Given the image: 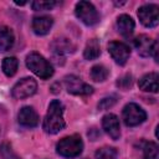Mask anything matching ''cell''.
I'll return each mask as SVG.
<instances>
[{"instance_id":"6da1fadb","label":"cell","mask_w":159,"mask_h":159,"mask_svg":"<svg viewBox=\"0 0 159 159\" xmlns=\"http://www.w3.org/2000/svg\"><path fill=\"white\" fill-rule=\"evenodd\" d=\"M65 107L60 99H52L48 104L47 113L42 122V129L47 134H56L66 127V122L63 119Z\"/></svg>"},{"instance_id":"7a4b0ae2","label":"cell","mask_w":159,"mask_h":159,"mask_svg":"<svg viewBox=\"0 0 159 159\" xmlns=\"http://www.w3.org/2000/svg\"><path fill=\"white\" fill-rule=\"evenodd\" d=\"M25 62H26V67L42 80H48L53 75L52 65L42 55L37 52H30L26 56Z\"/></svg>"},{"instance_id":"3957f363","label":"cell","mask_w":159,"mask_h":159,"mask_svg":"<svg viewBox=\"0 0 159 159\" xmlns=\"http://www.w3.org/2000/svg\"><path fill=\"white\" fill-rule=\"evenodd\" d=\"M83 150V142L78 134H72L62 138L56 144V152L63 158H76Z\"/></svg>"},{"instance_id":"277c9868","label":"cell","mask_w":159,"mask_h":159,"mask_svg":"<svg viewBox=\"0 0 159 159\" xmlns=\"http://www.w3.org/2000/svg\"><path fill=\"white\" fill-rule=\"evenodd\" d=\"M122 118L127 127H137L145 122L147 113L137 103H128L122 111Z\"/></svg>"},{"instance_id":"5b68a950","label":"cell","mask_w":159,"mask_h":159,"mask_svg":"<svg viewBox=\"0 0 159 159\" xmlns=\"http://www.w3.org/2000/svg\"><path fill=\"white\" fill-rule=\"evenodd\" d=\"M76 16L87 26H93L99 21V14L94 5L89 1H80L75 7Z\"/></svg>"},{"instance_id":"8992f818","label":"cell","mask_w":159,"mask_h":159,"mask_svg":"<svg viewBox=\"0 0 159 159\" xmlns=\"http://www.w3.org/2000/svg\"><path fill=\"white\" fill-rule=\"evenodd\" d=\"M36 91H37L36 81L32 77H24L14 84L11 89V96L16 99H25L35 94Z\"/></svg>"},{"instance_id":"52a82bcc","label":"cell","mask_w":159,"mask_h":159,"mask_svg":"<svg viewBox=\"0 0 159 159\" xmlns=\"http://www.w3.org/2000/svg\"><path fill=\"white\" fill-rule=\"evenodd\" d=\"M66 89L68 91V93L71 94H76V96H88L93 93V88L92 86L87 84L86 82H83L80 77L75 76V75H68L65 77L63 80Z\"/></svg>"},{"instance_id":"ba28073f","label":"cell","mask_w":159,"mask_h":159,"mask_svg":"<svg viewBox=\"0 0 159 159\" xmlns=\"http://www.w3.org/2000/svg\"><path fill=\"white\" fill-rule=\"evenodd\" d=\"M138 17L145 27H155L159 22V7L155 4H145L138 9Z\"/></svg>"},{"instance_id":"9c48e42d","label":"cell","mask_w":159,"mask_h":159,"mask_svg":"<svg viewBox=\"0 0 159 159\" xmlns=\"http://www.w3.org/2000/svg\"><path fill=\"white\" fill-rule=\"evenodd\" d=\"M108 52L114 60V62L119 66H123L127 63L129 56H130V48L128 45L120 41H112L108 43Z\"/></svg>"},{"instance_id":"30bf717a","label":"cell","mask_w":159,"mask_h":159,"mask_svg":"<svg viewBox=\"0 0 159 159\" xmlns=\"http://www.w3.org/2000/svg\"><path fill=\"white\" fill-rule=\"evenodd\" d=\"M102 127L104 132L113 139L117 140L120 137V124H119V118L113 114L108 113L102 118Z\"/></svg>"},{"instance_id":"8fae6325","label":"cell","mask_w":159,"mask_h":159,"mask_svg":"<svg viewBox=\"0 0 159 159\" xmlns=\"http://www.w3.org/2000/svg\"><path fill=\"white\" fill-rule=\"evenodd\" d=\"M17 120L20 123V125L22 127H26V128H34L39 124L40 122V117L37 114V112L30 107V106H26V107H22L17 114Z\"/></svg>"},{"instance_id":"7c38bea8","label":"cell","mask_w":159,"mask_h":159,"mask_svg":"<svg viewBox=\"0 0 159 159\" xmlns=\"http://www.w3.org/2000/svg\"><path fill=\"white\" fill-rule=\"evenodd\" d=\"M53 25V19L48 15H40V16H35L32 19L31 22V27L34 30V32L39 36H45L50 32L51 27Z\"/></svg>"},{"instance_id":"4fadbf2b","label":"cell","mask_w":159,"mask_h":159,"mask_svg":"<svg viewBox=\"0 0 159 159\" xmlns=\"http://www.w3.org/2000/svg\"><path fill=\"white\" fill-rule=\"evenodd\" d=\"M133 43H134V47L137 48L138 53L142 57H148V56H152V52H153V48H154L157 41H153L147 35H139L134 39Z\"/></svg>"},{"instance_id":"5bb4252c","label":"cell","mask_w":159,"mask_h":159,"mask_svg":"<svg viewBox=\"0 0 159 159\" xmlns=\"http://www.w3.org/2000/svg\"><path fill=\"white\" fill-rule=\"evenodd\" d=\"M134 27H135L134 20L129 15L122 14V15L118 16V19H117V29H118V32L123 37H125V39L130 37L133 31H134Z\"/></svg>"},{"instance_id":"9a60e30c","label":"cell","mask_w":159,"mask_h":159,"mask_svg":"<svg viewBox=\"0 0 159 159\" xmlns=\"http://www.w3.org/2000/svg\"><path fill=\"white\" fill-rule=\"evenodd\" d=\"M158 73L157 72H149L147 75H144L139 81H138V86L142 91L144 92H153L157 93L159 87H158Z\"/></svg>"},{"instance_id":"2e32d148","label":"cell","mask_w":159,"mask_h":159,"mask_svg":"<svg viewBox=\"0 0 159 159\" xmlns=\"http://www.w3.org/2000/svg\"><path fill=\"white\" fill-rule=\"evenodd\" d=\"M15 41L14 32L10 27L1 25L0 26V51H7L12 47Z\"/></svg>"},{"instance_id":"e0dca14e","label":"cell","mask_w":159,"mask_h":159,"mask_svg":"<svg viewBox=\"0 0 159 159\" xmlns=\"http://www.w3.org/2000/svg\"><path fill=\"white\" fill-rule=\"evenodd\" d=\"M51 48L58 56H61L63 53H70V52H73L75 51V46L72 45V42L70 40H67V39H63V37L56 39L51 43Z\"/></svg>"},{"instance_id":"ac0fdd59","label":"cell","mask_w":159,"mask_h":159,"mask_svg":"<svg viewBox=\"0 0 159 159\" xmlns=\"http://www.w3.org/2000/svg\"><path fill=\"white\" fill-rule=\"evenodd\" d=\"M101 55V47H99V42L97 39H92L87 42L84 50H83V57L88 61L91 60H96L98 56Z\"/></svg>"},{"instance_id":"d6986e66","label":"cell","mask_w":159,"mask_h":159,"mask_svg":"<svg viewBox=\"0 0 159 159\" xmlns=\"http://www.w3.org/2000/svg\"><path fill=\"white\" fill-rule=\"evenodd\" d=\"M17 67H19V61L16 57H5L2 60V63H1V68H2V72L7 76V77H12L16 71H17Z\"/></svg>"},{"instance_id":"ffe728a7","label":"cell","mask_w":159,"mask_h":159,"mask_svg":"<svg viewBox=\"0 0 159 159\" xmlns=\"http://www.w3.org/2000/svg\"><path fill=\"white\" fill-rule=\"evenodd\" d=\"M142 150L143 159H158L159 157V148L154 142H142Z\"/></svg>"},{"instance_id":"44dd1931","label":"cell","mask_w":159,"mask_h":159,"mask_svg":"<svg viewBox=\"0 0 159 159\" xmlns=\"http://www.w3.org/2000/svg\"><path fill=\"white\" fill-rule=\"evenodd\" d=\"M91 78L94 82H103L108 78L109 76V71L107 70V67H104L103 65H96L91 68Z\"/></svg>"},{"instance_id":"7402d4cb","label":"cell","mask_w":159,"mask_h":159,"mask_svg":"<svg viewBox=\"0 0 159 159\" xmlns=\"http://www.w3.org/2000/svg\"><path fill=\"white\" fill-rule=\"evenodd\" d=\"M118 150L113 147H102L96 150L94 158L96 159H117Z\"/></svg>"},{"instance_id":"603a6c76","label":"cell","mask_w":159,"mask_h":159,"mask_svg":"<svg viewBox=\"0 0 159 159\" xmlns=\"http://www.w3.org/2000/svg\"><path fill=\"white\" fill-rule=\"evenodd\" d=\"M0 157H1L2 159H21V158L14 152L11 144H9V143H6V142L0 145Z\"/></svg>"},{"instance_id":"cb8c5ba5","label":"cell","mask_w":159,"mask_h":159,"mask_svg":"<svg viewBox=\"0 0 159 159\" xmlns=\"http://www.w3.org/2000/svg\"><path fill=\"white\" fill-rule=\"evenodd\" d=\"M56 5V1L53 0H36L31 2V6L35 11H43V10H51Z\"/></svg>"},{"instance_id":"d4e9b609","label":"cell","mask_w":159,"mask_h":159,"mask_svg":"<svg viewBox=\"0 0 159 159\" xmlns=\"http://www.w3.org/2000/svg\"><path fill=\"white\" fill-rule=\"evenodd\" d=\"M117 103V96H109V97H104L99 101L98 103V109L99 111H104V109H108L111 107H113L114 104Z\"/></svg>"},{"instance_id":"484cf974","label":"cell","mask_w":159,"mask_h":159,"mask_svg":"<svg viewBox=\"0 0 159 159\" xmlns=\"http://www.w3.org/2000/svg\"><path fill=\"white\" fill-rule=\"evenodd\" d=\"M132 84H133V78H132L130 75H124L123 77L118 78V81H117V86L120 89H124V91L128 89V88H130Z\"/></svg>"},{"instance_id":"4316f807","label":"cell","mask_w":159,"mask_h":159,"mask_svg":"<svg viewBox=\"0 0 159 159\" xmlns=\"http://www.w3.org/2000/svg\"><path fill=\"white\" fill-rule=\"evenodd\" d=\"M15 4H16V5H25L26 1H15Z\"/></svg>"}]
</instances>
